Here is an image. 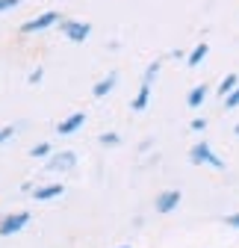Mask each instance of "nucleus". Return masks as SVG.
<instances>
[{
	"instance_id": "ddd939ff",
	"label": "nucleus",
	"mask_w": 239,
	"mask_h": 248,
	"mask_svg": "<svg viewBox=\"0 0 239 248\" xmlns=\"http://www.w3.org/2000/svg\"><path fill=\"white\" fill-rule=\"evenodd\" d=\"M236 86H239V74H227V77L219 83V89H216V92H219L222 98H227V95H230V92H233Z\"/></svg>"
},
{
	"instance_id": "f3484780",
	"label": "nucleus",
	"mask_w": 239,
	"mask_h": 248,
	"mask_svg": "<svg viewBox=\"0 0 239 248\" xmlns=\"http://www.w3.org/2000/svg\"><path fill=\"white\" fill-rule=\"evenodd\" d=\"M21 3H24V0H0V12H9V9H15Z\"/></svg>"
},
{
	"instance_id": "7ed1b4c3",
	"label": "nucleus",
	"mask_w": 239,
	"mask_h": 248,
	"mask_svg": "<svg viewBox=\"0 0 239 248\" xmlns=\"http://www.w3.org/2000/svg\"><path fill=\"white\" fill-rule=\"evenodd\" d=\"M189 160H192L195 166H213V169H224V160H222V157H216V154H213V148L207 145V142H198V145L189 151Z\"/></svg>"
},
{
	"instance_id": "6e6552de",
	"label": "nucleus",
	"mask_w": 239,
	"mask_h": 248,
	"mask_svg": "<svg viewBox=\"0 0 239 248\" xmlns=\"http://www.w3.org/2000/svg\"><path fill=\"white\" fill-rule=\"evenodd\" d=\"M86 124V112H74V115H68L65 121H59V127H56V133L59 136H71L74 130H80Z\"/></svg>"
},
{
	"instance_id": "2eb2a0df",
	"label": "nucleus",
	"mask_w": 239,
	"mask_h": 248,
	"mask_svg": "<svg viewBox=\"0 0 239 248\" xmlns=\"http://www.w3.org/2000/svg\"><path fill=\"white\" fill-rule=\"evenodd\" d=\"M236 107H239V86L230 92L227 98H224V109H236Z\"/></svg>"
},
{
	"instance_id": "f8f14e48",
	"label": "nucleus",
	"mask_w": 239,
	"mask_h": 248,
	"mask_svg": "<svg viewBox=\"0 0 239 248\" xmlns=\"http://www.w3.org/2000/svg\"><path fill=\"white\" fill-rule=\"evenodd\" d=\"M204 101H207V86H204V83H201V86H195L189 95H186V104H189L192 109H195V107H201Z\"/></svg>"
},
{
	"instance_id": "423d86ee",
	"label": "nucleus",
	"mask_w": 239,
	"mask_h": 248,
	"mask_svg": "<svg viewBox=\"0 0 239 248\" xmlns=\"http://www.w3.org/2000/svg\"><path fill=\"white\" fill-rule=\"evenodd\" d=\"M177 204H180V192H177V189H165V192L157 195L154 210L157 213H171V210H177Z\"/></svg>"
},
{
	"instance_id": "f257e3e1",
	"label": "nucleus",
	"mask_w": 239,
	"mask_h": 248,
	"mask_svg": "<svg viewBox=\"0 0 239 248\" xmlns=\"http://www.w3.org/2000/svg\"><path fill=\"white\" fill-rule=\"evenodd\" d=\"M53 24H62V15L50 9V12H42V15H36V18L24 21V24H21V33H24V36H30V33H42V30H47V27H53Z\"/></svg>"
},
{
	"instance_id": "412c9836",
	"label": "nucleus",
	"mask_w": 239,
	"mask_h": 248,
	"mask_svg": "<svg viewBox=\"0 0 239 248\" xmlns=\"http://www.w3.org/2000/svg\"><path fill=\"white\" fill-rule=\"evenodd\" d=\"M224 225H230V228H236V231H239V213L227 216V219H224Z\"/></svg>"
},
{
	"instance_id": "20e7f679",
	"label": "nucleus",
	"mask_w": 239,
	"mask_h": 248,
	"mask_svg": "<svg viewBox=\"0 0 239 248\" xmlns=\"http://www.w3.org/2000/svg\"><path fill=\"white\" fill-rule=\"evenodd\" d=\"M27 225H30V213H24V210H18L12 216H3V219H0V236H12V233L24 231Z\"/></svg>"
},
{
	"instance_id": "0eeeda50",
	"label": "nucleus",
	"mask_w": 239,
	"mask_h": 248,
	"mask_svg": "<svg viewBox=\"0 0 239 248\" xmlns=\"http://www.w3.org/2000/svg\"><path fill=\"white\" fill-rule=\"evenodd\" d=\"M151 86H154L151 80H142V83H139L136 98L130 101V107H133L136 112H145V109H148V104H151Z\"/></svg>"
},
{
	"instance_id": "4be33fe9",
	"label": "nucleus",
	"mask_w": 239,
	"mask_h": 248,
	"mask_svg": "<svg viewBox=\"0 0 239 248\" xmlns=\"http://www.w3.org/2000/svg\"><path fill=\"white\" fill-rule=\"evenodd\" d=\"M233 130H236V136H239V124H236V127H233Z\"/></svg>"
},
{
	"instance_id": "9d476101",
	"label": "nucleus",
	"mask_w": 239,
	"mask_h": 248,
	"mask_svg": "<svg viewBox=\"0 0 239 248\" xmlns=\"http://www.w3.org/2000/svg\"><path fill=\"white\" fill-rule=\"evenodd\" d=\"M115 83H118V74H115V71H109V74H106L101 83H95V86H92V95H95V98H104V95H109V92L115 89Z\"/></svg>"
},
{
	"instance_id": "39448f33",
	"label": "nucleus",
	"mask_w": 239,
	"mask_h": 248,
	"mask_svg": "<svg viewBox=\"0 0 239 248\" xmlns=\"http://www.w3.org/2000/svg\"><path fill=\"white\" fill-rule=\"evenodd\" d=\"M77 166V154L74 151H59L53 157H47V171H71Z\"/></svg>"
},
{
	"instance_id": "5701e85b",
	"label": "nucleus",
	"mask_w": 239,
	"mask_h": 248,
	"mask_svg": "<svg viewBox=\"0 0 239 248\" xmlns=\"http://www.w3.org/2000/svg\"><path fill=\"white\" fill-rule=\"evenodd\" d=\"M118 248H130V245H118Z\"/></svg>"
},
{
	"instance_id": "1a4fd4ad",
	"label": "nucleus",
	"mask_w": 239,
	"mask_h": 248,
	"mask_svg": "<svg viewBox=\"0 0 239 248\" xmlns=\"http://www.w3.org/2000/svg\"><path fill=\"white\" fill-rule=\"evenodd\" d=\"M65 192L62 183H47V186H39V189H33V201H50V198H59Z\"/></svg>"
},
{
	"instance_id": "6ab92c4d",
	"label": "nucleus",
	"mask_w": 239,
	"mask_h": 248,
	"mask_svg": "<svg viewBox=\"0 0 239 248\" xmlns=\"http://www.w3.org/2000/svg\"><path fill=\"white\" fill-rule=\"evenodd\" d=\"M42 77H45V68H36L33 74H30V83H33V86H39V83H42Z\"/></svg>"
},
{
	"instance_id": "aec40b11",
	"label": "nucleus",
	"mask_w": 239,
	"mask_h": 248,
	"mask_svg": "<svg viewBox=\"0 0 239 248\" xmlns=\"http://www.w3.org/2000/svg\"><path fill=\"white\" fill-rule=\"evenodd\" d=\"M192 130H198V133L207 130V118H195V121H192Z\"/></svg>"
},
{
	"instance_id": "f03ea898",
	"label": "nucleus",
	"mask_w": 239,
	"mask_h": 248,
	"mask_svg": "<svg viewBox=\"0 0 239 248\" xmlns=\"http://www.w3.org/2000/svg\"><path fill=\"white\" fill-rule=\"evenodd\" d=\"M59 33H62L68 42H86L89 33H92V24H86V21H71V18H62V24H59Z\"/></svg>"
},
{
	"instance_id": "dca6fc26",
	"label": "nucleus",
	"mask_w": 239,
	"mask_h": 248,
	"mask_svg": "<svg viewBox=\"0 0 239 248\" xmlns=\"http://www.w3.org/2000/svg\"><path fill=\"white\" fill-rule=\"evenodd\" d=\"M98 142L112 148V145H118V142H121V136H118V133H101V139H98Z\"/></svg>"
},
{
	"instance_id": "4468645a",
	"label": "nucleus",
	"mask_w": 239,
	"mask_h": 248,
	"mask_svg": "<svg viewBox=\"0 0 239 248\" xmlns=\"http://www.w3.org/2000/svg\"><path fill=\"white\" fill-rule=\"evenodd\" d=\"M30 154H33L36 160H45V157H50V154H53V148H50V142H39V145H33V151H30Z\"/></svg>"
},
{
	"instance_id": "9b49d317",
	"label": "nucleus",
	"mask_w": 239,
	"mask_h": 248,
	"mask_svg": "<svg viewBox=\"0 0 239 248\" xmlns=\"http://www.w3.org/2000/svg\"><path fill=\"white\" fill-rule=\"evenodd\" d=\"M207 53H210V45H207V42L195 45V47H192V53L186 56V65H189V68H198L201 62H204V56H207Z\"/></svg>"
},
{
	"instance_id": "a211bd4d",
	"label": "nucleus",
	"mask_w": 239,
	"mask_h": 248,
	"mask_svg": "<svg viewBox=\"0 0 239 248\" xmlns=\"http://www.w3.org/2000/svg\"><path fill=\"white\" fill-rule=\"evenodd\" d=\"M15 136V127H0V145H3L6 139H12Z\"/></svg>"
}]
</instances>
